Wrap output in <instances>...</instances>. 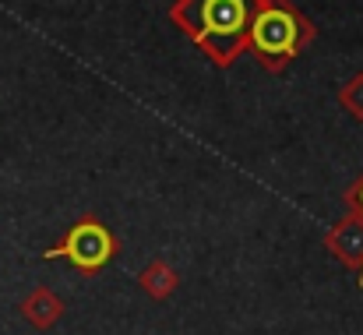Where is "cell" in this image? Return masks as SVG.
<instances>
[{"instance_id": "1", "label": "cell", "mask_w": 363, "mask_h": 335, "mask_svg": "<svg viewBox=\"0 0 363 335\" xmlns=\"http://www.w3.org/2000/svg\"><path fill=\"white\" fill-rule=\"evenodd\" d=\"M261 0H177L169 18L219 64L230 67L247 46V28Z\"/></svg>"}, {"instance_id": "2", "label": "cell", "mask_w": 363, "mask_h": 335, "mask_svg": "<svg viewBox=\"0 0 363 335\" xmlns=\"http://www.w3.org/2000/svg\"><path fill=\"white\" fill-rule=\"evenodd\" d=\"M303 28H307L303 18L286 0H261L250 18V28H247V46L261 57L264 67L279 71L311 39V32H303Z\"/></svg>"}, {"instance_id": "3", "label": "cell", "mask_w": 363, "mask_h": 335, "mask_svg": "<svg viewBox=\"0 0 363 335\" xmlns=\"http://www.w3.org/2000/svg\"><path fill=\"white\" fill-rule=\"evenodd\" d=\"M117 254V240L106 226L92 216H85L82 223L74 226L57 247H50L43 258H67L78 272H99L103 265H110V258Z\"/></svg>"}, {"instance_id": "4", "label": "cell", "mask_w": 363, "mask_h": 335, "mask_svg": "<svg viewBox=\"0 0 363 335\" xmlns=\"http://www.w3.org/2000/svg\"><path fill=\"white\" fill-rule=\"evenodd\" d=\"M325 247L342 258V265L357 268L363 279V212H350L342 223L325 236Z\"/></svg>"}, {"instance_id": "5", "label": "cell", "mask_w": 363, "mask_h": 335, "mask_svg": "<svg viewBox=\"0 0 363 335\" xmlns=\"http://www.w3.org/2000/svg\"><path fill=\"white\" fill-rule=\"evenodd\" d=\"M21 314H25L35 329H50V325H57V322H60L64 304H60V297H57L53 290L39 286V290H32V293H28V300L21 304Z\"/></svg>"}, {"instance_id": "6", "label": "cell", "mask_w": 363, "mask_h": 335, "mask_svg": "<svg viewBox=\"0 0 363 335\" xmlns=\"http://www.w3.org/2000/svg\"><path fill=\"white\" fill-rule=\"evenodd\" d=\"M138 282L145 286V293H148V297L166 300V297L177 290V282H180V279H177V272H173L166 261H152V265L141 272V279H138Z\"/></svg>"}, {"instance_id": "7", "label": "cell", "mask_w": 363, "mask_h": 335, "mask_svg": "<svg viewBox=\"0 0 363 335\" xmlns=\"http://www.w3.org/2000/svg\"><path fill=\"white\" fill-rule=\"evenodd\" d=\"M339 99H342V106H346V110L353 113L357 120H363V75H357V78H350V82L342 85Z\"/></svg>"}, {"instance_id": "8", "label": "cell", "mask_w": 363, "mask_h": 335, "mask_svg": "<svg viewBox=\"0 0 363 335\" xmlns=\"http://www.w3.org/2000/svg\"><path fill=\"white\" fill-rule=\"evenodd\" d=\"M350 205H353L357 212H363V180L357 184V187H353V198H350Z\"/></svg>"}]
</instances>
